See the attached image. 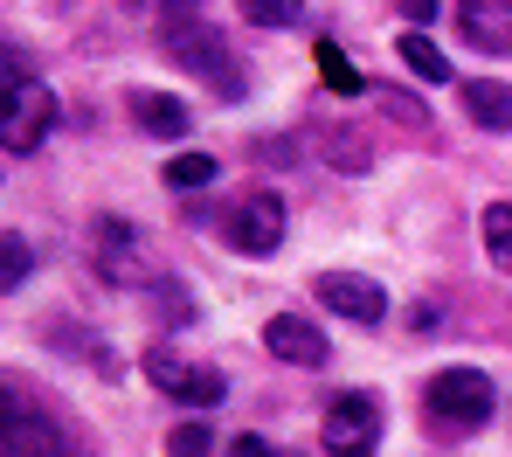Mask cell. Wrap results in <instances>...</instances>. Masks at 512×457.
<instances>
[{
  "label": "cell",
  "mask_w": 512,
  "mask_h": 457,
  "mask_svg": "<svg viewBox=\"0 0 512 457\" xmlns=\"http://www.w3.org/2000/svg\"><path fill=\"white\" fill-rule=\"evenodd\" d=\"M56 132V91L42 84V77H7L0 84V153H14V160H28L42 139Z\"/></svg>",
  "instance_id": "obj_1"
},
{
  "label": "cell",
  "mask_w": 512,
  "mask_h": 457,
  "mask_svg": "<svg viewBox=\"0 0 512 457\" xmlns=\"http://www.w3.org/2000/svg\"><path fill=\"white\" fill-rule=\"evenodd\" d=\"M423 409H429L436 430H485L492 409H499L492 374H478V367H443V374H429Z\"/></svg>",
  "instance_id": "obj_2"
},
{
  "label": "cell",
  "mask_w": 512,
  "mask_h": 457,
  "mask_svg": "<svg viewBox=\"0 0 512 457\" xmlns=\"http://www.w3.org/2000/svg\"><path fill=\"white\" fill-rule=\"evenodd\" d=\"M167 49L180 56V70H201L222 97H243V77L229 70V63H236V56H229V42H222L201 14H194V21H173V28H167Z\"/></svg>",
  "instance_id": "obj_3"
},
{
  "label": "cell",
  "mask_w": 512,
  "mask_h": 457,
  "mask_svg": "<svg viewBox=\"0 0 512 457\" xmlns=\"http://www.w3.org/2000/svg\"><path fill=\"white\" fill-rule=\"evenodd\" d=\"M319 444L333 457H374V444H381V402L374 395H340L333 409H326V423H319Z\"/></svg>",
  "instance_id": "obj_4"
},
{
  "label": "cell",
  "mask_w": 512,
  "mask_h": 457,
  "mask_svg": "<svg viewBox=\"0 0 512 457\" xmlns=\"http://www.w3.org/2000/svg\"><path fill=\"white\" fill-rule=\"evenodd\" d=\"M146 381H153L160 395H173L180 409H215V402L229 395V381H222L215 367H187L173 347H153V354H146Z\"/></svg>",
  "instance_id": "obj_5"
},
{
  "label": "cell",
  "mask_w": 512,
  "mask_h": 457,
  "mask_svg": "<svg viewBox=\"0 0 512 457\" xmlns=\"http://www.w3.org/2000/svg\"><path fill=\"white\" fill-rule=\"evenodd\" d=\"M277 243H284V194L256 187V194H243V201L229 208V250H243V257H277Z\"/></svg>",
  "instance_id": "obj_6"
},
{
  "label": "cell",
  "mask_w": 512,
  "mask_h": 457,
  "mask_svg": "<svg viewBox=\"0 0 512 457\" xmlns=\"http://www.w3.org/2000/svg\"><path fill=\"white\" fill-rule=\"evenodd\" d=\"M0 457H63V437H56V423H49L42 409L14 402L7 388H0Z\"/></svg>",
  "instance_id": "obj_7"
},
{
  "label": "cell",
  "mask_w": 512,
  "mask_h": 457,
  "mask_svg": "<svg viewBox=\"0 0 512 457\" xmlns=\"http://www.w3.org/2000/svg\"><path fill=\"white\" fill-rule=\"evenodd\" d=\"M90 264L104 284H139V229L125 215H97L90 222Z\"/></svg>",
  "instance_id": "obj_8"
},
{
  "label": "cell",
  "mask_w": 512,
  "mask_h": 457,
  "mask_svg": "<svg viewBox=\"0 0 512 457\" xmlns=\"http://www.w3.org/2000/svg\"><path fill=\"white\" fill-rule=\"evenodd\" d=\"M319 305L340 312V319H353V326L388 319V291H381L374 277H360V271H326L319 277Z\"/></svg>",
  "instance_id": "obj_9"
},
{
  "label": "cell",
  "mask_w": 512,
  "mask_h": 457,
  "mask_svg": "<svg viewBox=\"0 0 512 457\" xmlns=\"http://www.w3.org/2000/svg\"><path fill=\"white\" fill-rule=\"evenodd\" d=\"M263 347H270V354H277L284 367H326V361H333L326 333H319L305 312H277V319L263 326Z\"/></svg>",
  "instance_id": "obj_10"
},
{
  "label": "cell",
  "mask_w": 512,
  "mask_h": 457,
  "mask_svg": "<svg viewBox=\"0 0 512 457\" xmlns=\"http://www.w3.org/2000/svg\"><path fill=\"white\" fill-rule=\"evenodd\" d=\"M457 35L485 56H512V0H457Z\"/></svg>",
  "instance_id": "obj_11"
},
{
  "label": "cell",
  "mask_w": 512,
  "mask_h": 457,
  "mask_svg": "<svg viewBox=\"0 0 512 457\" xmlns=\"http://www.w3.org/2000/svg\"><path fill=\"white\" fill-rule=\"evenodd\" d=\"M132 118H139L146 139H187L194 132V111L167 91H132Z\"/></svg>",
  "instance_id": "obj_12"
},
{
  "label": "cell",
  "mask_w": 512,
  "mask_h": 457,
  "mask_svg": "<svg viewBox=\"0 0 512 457\" xmlns=\"http://www.w3.org/2000/svg\"><path fill=\"white\" fill-rule=\"evenodd\" d=\"M457 97H464V111H471L485 132H512V84H499V77H471Z\"/></svg>",
  "instance_id": "obj_13"
},
{
  "label": "cell",
  "mask_w": 512,
  "mask_h": 457,
  "mask_svg": "<svg viewBox=\"0 0 512 457\" xmlns=\"http://www.w3.org/2000/svg\"><path fill=\"white\" fill-rule=\"evenodd\" d=\"M395 56H402V63H409V70H416V77H423V84H450V63H443V49H436V42H429L423 28H409V35H402V49H395Z\"/></svg>",
  "instance_id": "obj_14"
},
{
  "label": "cell",
  "mask_w": 512,
  "mask_h": 457,
  "mask_svg": "<svg viewBox=\"0 0 512 457\" xmlns=\"http://www.w3.org/2000/svg\"><path fill=\"white\" fill-rule=\"evenodd\" d=\"M160 181H167L173 194H201V187H215V160H208V153H173L167 167H160Z\"/></svg>",
  "instance_id": "obj_15"
},
{
  "label": "cell",
  "mask_w": 512,
  "mask_h": 457,
  "mask_svg": "<svg viewBox=\"0 0 512 457\" xmlns=\"http://www.w3.org/2000/svg\"><path fill=\"white\" fill-rule=\"evenodd\" d=\"M35 271V250H28V236L21 229H0V291H21Z\"/></svg>",
  "instance_id": "obj_16"
},
{
  "label": "cell",
  "mask_w": 512,
  "mask_h": 457,
  "mask_svg": "<svg viewBox=\"0 0 512 457\" xmlns=\"http://www.w3.org/2000/svg\"><path fill=\"white\" fill-rule=\"evenodd\" d=\"M312 56H319V77H326V91H340V97H360V70L346 63V49H340V42H319Z\"/></svg>",
  "instance_id": "obj_17"
},
{
  "label": "cell",
  "mask_w": 512,
  "mask_h": 457,
  "mask_svg": "<svg viewBox=\"0 0 512 457\" xmlns=\"http://www.w3.org/2000/svg\"><path fill=\"white\" fill-rule=\"evenodd\" d=\"M485 250H492V264L512 277V201H492V208H485Z\"/></svg>",
  "instance_id": "obj_18"
},
{
  "label": "cell",
  "mask_w": 512,
  "mask_h": 457,
  "mask_svg": "<svg viewBox=\"0 0 512 457\" xmlns=\"http://www.w3.org/2000/svg\"><path fill=\"white\" fill-rule=\"evenodd\" d=\"M243 14H250L256 28H298L305 21V0H243Z\"/></svg>",
  "instance_id": "obj_19"
},
{
  "label": "cell",
  "mask_w": 512,
  "mask_h": 457,
  "mask_svg": "<svg viewBox=\"0 0 512 457\" xmlns=\"http://www.w3.org/2000/svg\"><path fill=\"white\" fill-rule=\"evenodd\" d=\"M326 160H333L340 174H367V160H374V153H367V139H360V132H333V139H326Z\"/></svg>",
  "instance_id": "obj_20"
},
{
  "label": "cell",
  "mask_w": 512,
  "mask_h": 457,
  "mask_svg": "<svg viewBox=\"0 0 512 457\" xmlns=\"http://www.w3.org/2000/svg\"><path fill=\"white\" fill-rule=\"evenodd\" d=\"M215 451V437H208V423H180L167 437V457H208Z\"/></svg>",
  "instance_id": "obj_21"
},
{
  "label": "cell",
  "mask_w": 512,
  "mask_h": 457,
  "mask_svg": "<svg viewBox=\"0 0 512 457\" xmlns=\"http://www.w3.org/2000/svg\"><path fill=\"white\" fill-rule=\"evenodd\" d=\"M132 7H139V14H153V21H194V7H201V0H132Z\"/></svg>",
  "instance_id": "obj_22"
},
{
  "label": "cell",
  "mask_w": 512,
  "mask_h": 457,
  "mask_svg": "<svg viewBox=\"0 0 512 457\" xmlns=\"http://www.w3.org/2000/svg\"><path fill=\"white\" fill-rule=\"evenodd\" d=\"M229 457H277V444H263V437H250V430H243V437L229 444Z\"/></svg>",
  "instance_id": "obj_23"
},
{
  "label": "cell",
  "mask_w": 512,
  "mask_h": 457,
  "mask_svg": "<svg viewBox=\"0 0 512 457\" xmlns=\"http://www.w3.org/2000/svg\"><path fill=\"white\" fill-rule=\"evenodd\" d=\"M402 14H409V21H416V28H429V21H436V14H443V7H436V0H402Z\"/></svg>",
  "instance_id": "obj_24"
}]
</instances>
